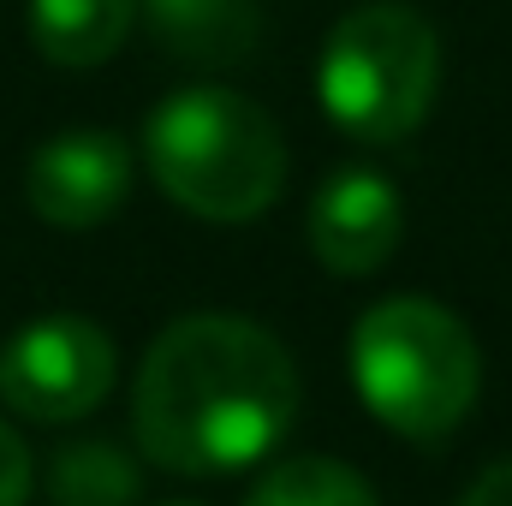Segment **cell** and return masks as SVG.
I'll list each match as a JSON object with an SVG mask.
<instances>
[{
    "label": "cell",
    "mask_w": 512,
    "mask_h": 506,
    "mask_svg": "<svg viewBox=\"0 0 512 506\" xmlns=\"http://www.w3.org/2000/svg\"><path fill=\"white\" fill-rule=\"evenodd\" d=\"M137 465L114 441H72L48 465V506H131Z\"/></svg>",
    "instance_id": "11"
},
{
    "label": "cell",
    "mask_w": 512,
    "mask_h": 506,
    "mask_svg": "<svg viewBox=\"0 0 512 506\" xmlns=\"http://www.w3.org/2000/svg\"><path fill=\"white\" fill-rule=\"evenodd\" d=\"M137 24V0H30V42L54 66H102Z\"/></svg>",
    "instance_id": "9"
},
{
    "label": "cell",
    "mask_w": 512,
    "mask_h": 506,
    "mask_svg": "<svg viewBox=\"0 0 512 506\" xmlns=\"http://www.w3.org/2000/svg\"><path fill=\"white\" fill-rule=\"evenodd\" d=\"M352 387L393 435L441 441L477 405L483 352L447 304L399 292L370 304L352 328Z\"/></svg>",
    "instance_id": "3"
},
{
    "label": "cell",
    "mask_w": 512,
    "mask_h": 506,
    "mask_svg": "<svg viewBox=\"0 0 512 506\" xmlns=\"http://www.w3.org/2000/svg\"><path fill=\"white\" fill-rule=\"evenodd\" d=\"M459 506H512V453L507 459H495V465L459 495Z\"/></svg>",
    "instance_id": "13"
},
{
    "label": "cell",
    "mask_w": 512,
    "mask_h": 506,
    "mask_svg": "<svg viewBox=\"0 0 512 506\" xmlns=\"http://www.w3.org/2000/svg\"><path fill=\"white\" fill-rule=\"evenodd\" d=\"M161 506H209V501H161Z\"/></svg>",
    "instance_id": "14"
},
{
    "label": "cell",
    "mask_w": 512,
    "mask_h": 506,
    "mask_svg": "<svg viewBox=\"0 0 512 506\" xmlns=\"http://www.w3.org/2000/svg\"><path fill=\"white\" fill-rule=\"evenodd\" d=\"M155 185L203 221H256L286 185V137L251 96L197 84L167 96L143 126Z\"/></svg>",
    "instance_id": "2"
},
{
    "label": "cell",
    "mask_w": 512,
    "mask_h": 506,
    "mask_svg": "<svg viewBox=\"0 0 512 506\" xmlns=\"http://www.w3.org/2000/svg\"><path fill=\"white\" fill-rule=\"evenodd\" d=\"M441 84V36L405 0L352 6L316 60V102L358 143H405L429 120Z\"/></svg>",
    "instance_id": "4"
},
{
    "label": "cell",
    "mask_w": 512,
    "mask_h": 506,
    "mask_svg": "<svg viewBox=\"0 0 512 506\" xmlns=\"http://www.w3.org/2000/svg\"><path fill=\"white\" fill-rule=\"evenodd\" d=\"M143 18L161 36V48L191 60V66L251 60L256 30H262L256 0H143Z\"/></svg>",
    "instance_id": "8"
},
{
    "label": "cell",
    "mask_w": 512,
    "mask_h": 506,
    "mask_svg": "<svg viewBox=\"0 0 512 506\" xmlns=\"http://www.w3.org/2000/svg\"><path fill=\"white\" fill-rule=\"evenodd\" d=\"M399 233H405L399 185L376 167L334 173L310 203V251L328 274H346V280L376 274L399 251Z\"/></svg>",
    "instance_id": "7"
},
{
    "label": "cell",
    "mask_w": 512,
    "mask_h": 506,
    "mask_svg": "<svg viewBox=\"0 0 512 506\" xmlns=\"http://www.w3.org/2000/svg\"><path fill=\"white\" fill-rule=\"evenodd\" d=\"M239 506H382V501L364 483V471H352L346 459L304 453V459H280L274 471H262Z\"/></svg>",
    "instance_id": "10"
},
{
    "label": "cell",
    "mask_w": 512,
    "mask_h": 506,
    "mask_svg": "<svg viewBox=\"0 0 512 506\" xmlns=\"http://www.w3.org/2000/svg\"><path fill=\"white\" fill-rule=\"evenodd\" d=\"M120 376V352L108 328L90 316H42L18 328L0 352V399L30 423H78L90 417Z\"/></svg>",
    "instance_id": "5"
},
{
    "label": "cell",
    "mask_w": 512,
    "mask_h": 506,
    "mask_svg": "<svg viewBox=\"0 0 512 506\" xmlns=\"http://www.w3.org/2000/svg\"><path fill=\"white\" fill-rule=\"evenodd\" d=\"M298 417V364L251 316L167 322L131 387V429L173 477H227L268 459Z\"/></svg>",
    "instance_id": "1"
},
{
    "label": "cell",
    "mask_w": 512,
    "mask_h": 506,
    "mask_svg": "<svg viewBox=\"0 0 512 506\" xmlns=\"http://www.w3.org/2000/svg\"><path fill=\"white\" fill-rule=\"evenodd\" d=\"M131 191V143L120 131H60L24 167V197L48 227H102Z\"/></svg>",
    "instance_id": "6"
},
{
    "label": "cell",
    "mask_w": 512,
    "mask_h": 506,
    "mask_svg": "<svg viewBox=\"0 0 512 506\" xmlns=\"http://www.w3.org/2000/svg\"><path fill=\"white\" fill-rule=\"evenodd\" d=\"M24 501H30V447L0 417V506H24Z\"/></svg>",
    "instance_id": "12"
}]
</instances>
